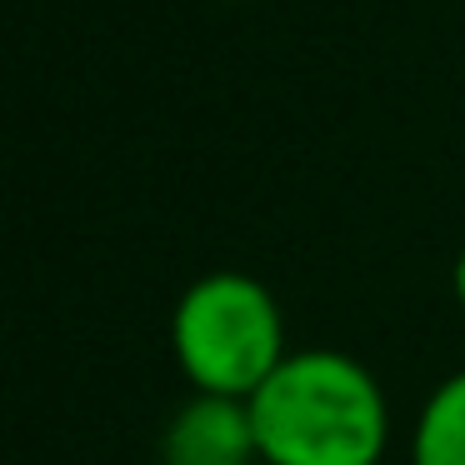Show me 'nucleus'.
Instances as JSON below:
<instances>
[{"label": "nucleus", "instance_id": "nucleus-1", "mask_svg": "<svg viewBox=\"0 0 465 465\" xmlns=\"http://www.w3.org/2000/svg\"><path fill=\"white\" fill-rule=\"evenodd\" d=\"M245 405L265 465H381L391 440L385 391L341 351H291Z\"/></svg>", "mask_w": 465, "mask_h": 465}, {"label": "nucleus", "instance_id": "nucleus-2", "mask_svg": "<svg viewBox=\"0 0 465 465\" xmlns=\"http://www.w3.org/2000/svg\"><path fill=\"white\" fill-rule=\"evenodd\" d=\"M171 345L195 395L251 401L291 351L285 315L255 275L215 271L181 295L171 315Z\"/></svg>", "mask_w": 465, "mask_h": 465}, {"label": "nucleus", "instance_id": "nucleus-3", "mask_svg": "<svg viewBox=\"0 0 465 465\" xmlns=\"http://www.w3.org/2000/svg\"><path fill=\"white\" fill-rule=\"evenodd\" d=\"M251 405L231 395H195L175 411V420L161 435V465H255Z\"/></svg>", "mask_w": 465, "mask_h": 465}, {"label": "nucleus", "instance_id": "nucleus-4", "mask_svg": "<svg viewBox=\"0 0 465 465\" xmlns=\"http://www.w3.org/2000/svg\"><path fill=\"white\" fill-rule=\"evenodd\" d=\"M411 465H465V371L440 381L411 430Z\"/></svg>", "mask_w": 465, "mask_h": 465}, {"label": "nucleus", "instance_id": "nucleus-5", "mask_svg": "<svg viewBox=\"0 0 465 465\" xmlns=\"http://www.w3.org/2000/svg\"><path fill=\"white\" fill-rule=\"evenodd\" d=\"M455 301L465 305V251H460V261H455Z\"/></svg>", "mask_w": 465, "mask_h": 465}]
</instances>
